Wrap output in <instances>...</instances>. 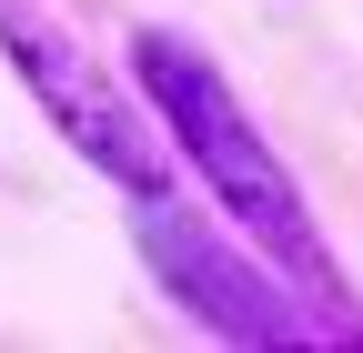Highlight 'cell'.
Segmentation results:
<instances>
[{
    "label": "cell",
    "instance_id": "cell-1",
    "mask_svg": "<svg viewBox=\"0 0 363 353\" xmlns=\"http://www.w3.org/2000/svg\"><path fill=\"white\" fill-rule=\"evenodd\" d=\"M131 81H142L162 142L192 162V182L212 192V212L313 303V313H323V333H363V303H353V283H343V262H333L323 223L303 212V182L283 172L272 131L242 111V91H233L182 30H142V40H131Z\"/></svg>",
    "mask_w": 363,
    "mask_h": 353
},
{
    "label": "cell",
    "instance_id": "cell-2",
    "mask_svg": "<svg viewBox=\"0 0 363 353\" xmlns=\"http://www.w3.org/2000/svg\"><path fill=\"white\" fill-rule=\"evenodd\" d=\"M0 51H11V71L30 81L40 121H51L91 172H111L121 192H162L172 182V172H162V131L111 81V61L71 40V21L51 11V0H0Z\"/></svg>",
    "mask_w": 363,
    "mask_h": 353
},
{
    "label": "cell",
    "instance_id": "cell-3",
    "mask_svg": "<svg viewBox=\"0 0 363 353\" xmlns=\"http://www.w3.org/2000/svg\"><path fill=\"white\" fill-rule=\"evenodd\" d=\"M131 242H142V262L172 283L182 313H202L212 333H233V343H313V333H323V313H293V303H283V273H262L252 242L233 252L192 202H172V182L162 192H131Z\"/></svg>",
    "mask_w": 363,
    "mask_h": 353
}]
</instances>
